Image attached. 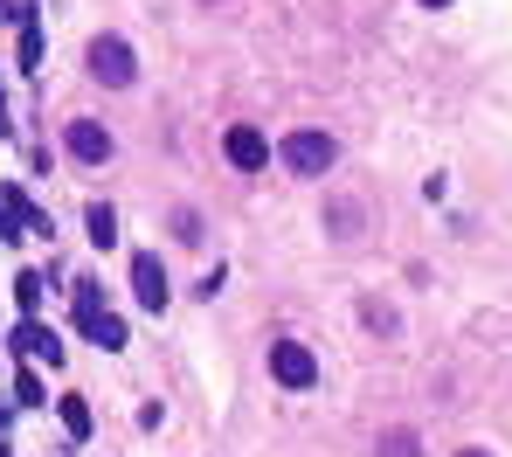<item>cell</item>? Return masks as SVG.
Returning <instances> with one entry per match:
<instances>
[{
  "label": "cell",
  "instance_id": "1",
  "mask_svg": "<svg viewBox=\"0 0 512 457\" xmlns=\"http://www.w3.org/2000/svg\"><path fill=\"white\" fill-rule=\"evenodd\" d=\"M90 77H97V84H111V91H125V84L139 77L132 42H125V35H97V42H90Z\"/></svg>",
  "mask_w": 512,
  "mask_h": 457
},
{
  "label": "cell",
  "instance_id": "2",
  "mask_svg": "<svg viewBox=\"0 0 512 457\" xmlns=\"http://www.w3.org/2000/svg\"><path fill=\"white\" fill-rule=\"evenodd\" d=\"M277 153H284V167H291V174H305V181H319V174L340 160V146H333L326 132H291Z\"/></svg>",
  "mask_w": 512,
  "mask_h": 457
},
{
  "label": "cell",
  "instance_id": "3",
  "mask_svg": "<svg viewBox=\"0 0 512 457\" xmlns=\"http://www.w3.org/2000/svg\"><path fill=\"white\" fill-rule=\"evenodd\" d=\"M270 374H277L284 388H312V381H319V354H312L305 340H270Z\"/></svg>",
  "mask_w": 512,
  "mask_h": 457
},
{
  "label": "cell",
  "instance_id": "4",
  "mask_svg": "<svg viewBox=\"0 0 512 457\" xmlns=\"http://www.w3.org/2000/svg\"><path fill=\"white\" fill-rule=\"evenodd\" d=\"M63 146L84 160V167H104L111 160V132L97 125V118H70V132H63Z\"/></svg>",
  "mask_w": 512,
  "mask_h": 457
},
{
  "label": "cell",
  "instance_id": "5",
  "mask_svg": "<svg viewBox=\"0 0 512 457\" xmlns=\"http://www.w3.org/2000/svg\"><path fill=\"white\" fill-rule=\"evenodd\" d=\"M132 291H139V305H146V312H167V271H160V257H153V250H139V257H132Z\"/></svg>",
  "mask_w": 512,
  "mask_h": 457
},
{
  "label": "cell",
  "instance_id": "6",
  "mask_svg": "<svg viewBox=\"0 0 512 457\" xmlns=\"http://www.w3.org/2000/svg\"><path fill=\"white\" fill-rule=\"evenodd\" d=\"M222 153L243 167V174H256V167H270V139L256 132V125H229V139H222Z\"/></svg>",
  "mask_w": 512,
  "mask_h": 457
},
{
  "label": "cell",
  "instance_id": "7",
  "mask_svg": "<svg viewBox=\"0 0 512 457\" xmlns=\"http://www.w3.org/2000/svg\"><path fill=\"white\" fill-rule=\"evenodd\" d=\"M14 347H21V354H28V361H63V340H56V333H49V326H42V319H21V326H14Z\"/></svg>",
  "mask_w": 512,
  "mask_h": 457
},
{
  "label": "cell",
  "instance_id": "8",
  "mask_svg": "<svg viewBox=\"0 0 512 457\" xmlns=\"http://www.w3.org/2000/svg\"><path fill=\"white\" fill-rule=\"evenodd\" d=\"M84 229H90V243H97V250H111V243H118V208H111V201H90V208H84Z\"/></svg>",
  "mask_w": 512,
  "mask_h": 457
},
{
  "label": "cell",
  "instance_id": "9",
  "mask_svg": "<svg viewBox=\"0 0 512 457\" xmlns=\"http://www.w3.org/2000/svg\"><path fill=\"white\" fill-rule=\"evenodd\" d=\"M84 333L104 347V354H118V347H125V319H118V312H97V319H84Z\"/></svg>",
  "mask_w": 512,
  "mask_h": 457
},
{
  "label": "cell",
  "instance_id": "10",
  "mask_svg": "<svg viewBox=\"0 0 512 457\" xmlns=\"http://www.w3.org/2000/svg\"><path fill=\"white\" fill-rule=\"evenodd\" d=\"M42 291H49V277H42V271H21V277H14V305H21L28 319L42 312Z\"/></svg>",
  "mask_w": 512,
  "mask_h": 457
},
{
  "label": "cell",
  "instance_id": "11",
  "mask_svg": "<svg viewBox=\"0 0 512 457\" xmlns=\"http://www.w3.org/2000/svg\"><path fill=\"white\" fill-rule=\"evenodd\" d=\"M56 409H63V430H70V437H90V402L84 395H63Z\"/></svg>",
  "mask_w": 512,
  "mask_h": 457
},
{
  "label": "cell",
  "instance_id": "12",
  "mask_svg": "<svg viewBox=\"0 0 512 457\" xmlns=\"http://www.w3.org/2000/svg\"><path fill=\"white\" fill-rule=\"evenodd\" d=\"M14 402H21V409H42V402H49V395H42V374H35V367H21V374H14Z\"/></svg>",
  "mask_w": 512,
  "mask_h": 457
},
{
  "label": "cell",
  "instance_id": "13",
  "mask_svg": "<svg viewBox=\"0 0 512 457\" xmlns=\"http://www.w3.org/2000/svg\"><path fill=\"white\" fill-rule=\"evenodd\" d=\"M21 63H28V70L42 63V21H35V14H21Z\"/></svg>",
  "mask_w": 512,
  "mask_h": 457
},
{
  "label": "cell",
  "instance_id": "14",
  "mask_svg": "<svg viewBox=\"0 0 512 457\" xmlns=\"http://www.w3.org/2000/svg\"><path fill=\"white\" fill-rule=\"evenodd\" d=\"M381 457H416V430H381Z\"/></svg>",
  "mask_w": 512,
  "mask_h": 457
},
{
  "label": "cell",
  "instance_id": "15",
  "mask_svg": "<svg viewBox=\"0 0 512 457\" xmlns=\"http://www.w3.org/2000/svg\"><path fill=\"white\" fill-rule=\"evenodd\" d=\"M457 457H492V451H478V444H464V451H457Z\"/></svg>",
  "mask_w": 512,
  "mask_h": 457
},
{
  "label": "cell",
  "instance_id": "16",
  "mask_svg": "<svg viewBox=\"0 0 512 457\" xmlns=\"http://www.w3.org/2000/svg\"><path fill=\"white\" fill-rule=\"evenodd\" d=\"M0 139H7V111H0Z\"/></svg>",
  "mask_w": 512,
  "mask_h": 457
},
{
  "label": "cell",
  "instance_id": "17",
  "mask_svg": "<svg viewBox=\"0 0 512 457\" xmlns=\"http://www.w3.org/2000/svg\"><path fill=\"white\" fill-rule=\"evenodd\" d=\"M423 7H450V0H423Z\"/></svg>",
  "mask_w": 512,
  "mask_h": 457
},
{
  "label": "cell",
  "instance_id": "18",
  "mask_svg": "<svg viewBox=\"0 0 512 457\" xmlns=\"http://www.w3.org/2000/svg\"><path fill=\"white\" fill-rule=\"evenodd\" d=\"M0 430H7V409H0Z\"/></svg>",
  "mask_w": 512,
  "mask_h": 457
},
{
  "label": "cell",
  "instance_id": "19",
  "mask_svg": "<svg viewBox=\"0 0 512 457\" xmlns=\"http://www.w3.org/2000/svg\"><path fill=\"white\" fill-rule=\"evenodd\" d=\"M0 457H7V451H0Z\"/></svg>",
  "mask_w": 512,
  "mask_h": 457
}]
</instances>
